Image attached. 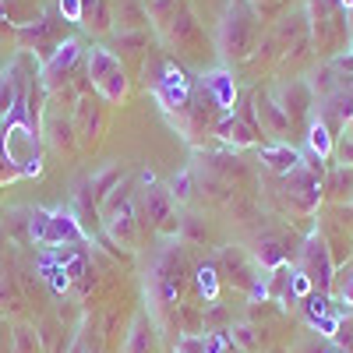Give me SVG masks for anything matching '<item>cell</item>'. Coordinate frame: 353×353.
Instances as JSON below:
<instances>
[{
  "label": "cell",
  "mask_w": 353,
  "mask_h": 353,
  "mask_svg": "<svg viewBox=\"0 0 353 353\" xmlns=\"http://www.w3.org/2000/svg\"><path fill=\"white\" fill-rule=\"evenodd\" d=\"M307 314H311V321L329 314V297H325V293H311V297H307Z\"/></svg>",
  "instance_id": "26"
},
{
  "label": "cell",
  "mask_w": 353,
  "mask_h": 353,
  "mask_svg": "<svg viewBox=\"0 0 353 353\" xmlns=\"http://www.w3.org/2000/svg\"><path fill=\"white\" fill-rule=\"evenodd\" d=\"M254 106H258V117H265V121L272 124V131H276V134H286V131H290V117L283 113V106H279L272 96H258V99H254Z\"/></svg>",
  "instance_id": "15"
},
{
  "label": "cell",
  "mask_w": 353,
  "mask_h": 353,
  "mask_svg": "<svg viewBox=\"0 0 353 353\" xmlns=\"http://www.w3.org/2000/svg\"><path fill=\"white\" fill-rule=\"evenodd\" d=\"M145 350H149V332H145V318H138L134 321V336L128 343V353H145Z\"/></svg>",
  "instance_id": "25"
},
{
  "label": "cell",
  "mask_w": 353,
  "mask_h": 353,
  "mask_svg": "<svg viewBox=\"0 0 353 353\" xmlns=\"http://www.w3.org/2000/svg\"><path fill=\"white\" fill-rule=\"evenodd\" d=\"M350 53H353V39H350Z\"/></svg>",
  "instance_id": "33"
},
{
  "label": "cell",
  "mask_w": 353,
  "mask_h": 353,
  "mask_svg": "<svg viewBox=\"0 0 353 353\" xmlns=\"http://www.w3.org/2000/svg\"><path fill=\"white\" fill-rule=\"evenodd\" d=\"M286 191H290V198L301 205V209H314L318 205V194H321V181H318V173H311V170H293L290 176H286Z\"/></svg>",
  "instance_id": "9"
},
{
  "label": "cell",
  "mask_w": 353,
  "mask_h": 353,
  "mask_svg": "<svg viewBox=\"0 0 353 353\" xmlns=\"http://www.w3.org/2000/svg\"><path fill=\"white\" fill-rule=\"evenodd\" d=\"M106 230L117 244L131 248L134 241V209H131V198H128V188H117V194L110 198L106 205Z\"/></svg>",
  "instance_id": "5"
},
{
  "label": "cell",
  "mask_w": 353,
  "mask_h": 353,
  "mask_svg": "<svg viewBox=\"0 0 353 353\" xmlns=\"http://www.w3.org/2000/svg\"><path fill=\"white\" fill-rule=\"evenodd\" d=\"M166 191H170V198H173V201H188V198H191V173H188V170H181V173H176L173 181H170V188H166Z\"/></svg>",
  "instance_id": "20"
},
{
  "label": "cell",
  "mask_w": 353,
  "mask_h": 353,
  "mask_svg": "<svg viewBox=\"0 0 353 353\" xmlns=\"http://www.w3.org/2000/svg\"><path fill=\"white\" fill-rule=\"evenodd\" d=\"M329 353H350V350H343V346H336V350H329Z\"/></svg>",
  "instance_id": "31"
},
{
  "label": "cell",
  "mask_w": 353,
  "mask_h": 353,
  "mask_svg": "<svg viewBox=\"0 0 353 353\" xmlns=\"http://www.w3.org/2000/svg\"><path fill=\"white\" fill-rule=\"evenodd\" d=\"M173 353H209V350H205V336H191V332H184L181 339H176Z\"/></svg>",
  "instance_id": "22"
},
{
  "label": "cell",
  "mask_w": 353,
  "mask_h": 353,
  "mask_svg": "<svg viewBox=\"0 0 353 353\" xmlns=\"http://www.w3.org/2000/svg\"><path fill=\"white\" fill-rule=\"evenodd\" d=\"M57 261L64 265L68 279H81V276H85V269H88V258H85L81 251H61V254H57Z\"/></svg>",
  "instance_id": "17"
},
{
  "label": "cell",
  "mask_w": 353,
  "mask_h": 353,
  "mask_svg": "<svg viewBox=\"0 0 353 353\" xmlns=\"http://www.w3.org/2000/svg\"><path fill=\"white\" fill-rule=\"evenodd\" d=\"M78 53H81V46H78L74 39L61 43V46H57V53H53L50 61H46L43 74H46V78H57V74H61V71H68V68H71V64L78 61Z\"/></svg>",
  "instance_id": "14"
},
{
  "label": "cell",
  "mask_w": 353,
  "mask_h": 353,
  "mask_svg": "<svg viewBox=\"0 0 353 353\" xmlns=\"http://www.w3.org/2000/svg\"><path fill=\"white\" fill-rule=\"evenodd\" d=\"M152 96H156V103L163 110H181L191 99V81H188V74L181 68L166 61L163 71H159V78L152 81Z\"/></svg>",
  "instance_id": "4"
},
{
  "label": "cell",
  "mask_w": 353,
  "mask_h": 353,
  "mask_svg": "<svg viewBox=\"0 0 353 353\" xmlns=\"http://www.w3.org/2000/svg\"><path fill=\"white\" fill-rule=\"evenodd\" d=\"M261 163L269 166L272 173L290 176L293 170H301V166H304V152H301V149H293V145H286V141L261 145Z\"/></svg>",
  "instance_id": "10"
},
{
  "label": "cell",
  "mask_w": 353,
  "mask_h": 353,
  "mask_svg": "<svg viewBox=\"0 0 353 353\" xmlns=\"http://www.w3.org/2000/svg\"><path fill=\"white\" fill-rule=\"evenodd\" d=\"M198 290H201V297L209 301V304L219 297V279H216L212 265H201V269H198Z\"/></svg>",
  "instance_id": "18"
},
{
  "label": "cell",
  "mask_w": 353,
  "mask_h": 353,
  "mask_svg": "<svg viewBox=\"0 0 353 353\" xmlns=\"http://www.w3.org/2000/svg\"><path fill=\"white\" fill-rule=\"evenodd\" d=\"M88 78H92V85L110 103L124 99V92H128L124 68H121V61H117L106 46H92V50H88Z\"/></svg>",
  "instance_id": "2"
},
{
  "label": "cell",
  "mask_w": 353,
  "mask_h": 353,
  "mask_svg": "<svg viewBox=\"0 0 353 353\" xmlns=\"http://www.w3.org/2000/svg\"><path fill=\"white\" fill-rule=\"evenodd\" d=\"M85 241V230L78 223L74 212L68 209H50V230H46V248L57 251V248H68V244H78Z\"/></svg>",
  "instance_id": "7"
},
{
  "label": "cell",
  "mask_w": 353,
  "mask_h": 353,
  "mask_svg": "<svg viewBox=\"0 0 353 353\" xmlns=\"http://www.w3.org/2000/svg\"><path fill=\"white\" fill-rule=\"evenodd\" d=\"M230 343H241L244 350H254L258 346V336H254L251 325H237V329H233V336H230Z\"/></svg>",
  "instance_id": "27"
},
{
  "label": "cell",
  "mask_w": 353,
  "mask_h": 353,
  "mask_svg": "<svg viewBox=\"0 0 353 353\" xmlns=\"http://www.w3.org/2000/svg\"><path fill=\"white\" fill-rule=\"evenodd\" d=\"M332 145H336V138H332L329 124L321 121V117L307 124V152H311L314 159H329V156H332Z\"/></svg>",
  "instance_id": "13"
},
{
  "label": "cell",
  "mask_w": 353,
  "mask_h": 353,
  "mask_svg": "<svg viewBox=\"0 0 353 353\" xmlns=\"http://www.w3.org/2000/svg\"><path fill=\"white\" fill-rule=\"evenodd\" d=\"M332 99L339 103V106H336V113L343 117V121H353V96H343V92H336Z\"/></svg>",
  "instance_id": "29"
},
{
  "label": "cell",
  "mask_w": 353,
  "mask_h": 353,
  "mask_svg": "<svg viewBox=\"0 0 353 353\" xmlns=\"http://www.w3.org/2000/svg\"><path fill=\"white\" fill-rule=\"evenodd\" d=\"M201 88L209 92V99L223 110V113H237V85H233V74L216 68L201 78Z\"/></svg>",
  "instance_id": "8"
},
{
  "label": "cell",
  "mask_w": 353,
  "mask_h": 353,
  "mask_svg": "<svg viewBox=\"0 0 353 353\" xmlns=\"http://www.w3.org/2000/svg\"><path fill=\"white\" fill-rule=\"evenodd\" d=\"M0 21H4V8H0Z\"/></svg>",
  "instance_id": "32"
},
{
  "label": "cell",
  "mask_w": 353,
  "mask_h": 353,
  "mask_svg": "<svg viewBox=\"0 0 353 353\" xmlns=\"http://www.w3.org/2000/svg\"><path fill=\"white\" fill-rule=\"evenodd\" d=\"M339 321H343L339 314H325V318H314L311 325H314L321 336H325V339H336V336H339Z\"/></svg>",
  "instance_id": "24"
},
{
  "label": "cell",
  "mask_w": 353,
  "mask_h": 353,
  "mask_svg": "<svg viewBox=\"0 0 353 353\" xmlns=\"http://www.w3.org/2000/svg\"><path fill=\"white\" fill-rule=\"evenodd\" d=\"M46 230H50V209H36L32 219H28V237L46 248Z\"/></svg>",
  "instance_id": "19"
},
{
  "label": "cell",
  "mask_w": 353,
  "mask_h": 353,
  "mask_svg": "<svg viewBox=\"0 0 353 353\" xmlns=\"http://www.w3.org/2000/svg\"><path fill=\"white\" fill-rule=\"evenodd\" d=\"M290 293H293V297H311V293H314V283L301 272V269H290Z\"/></svg>",
  "instance_id": "21"
},
{
  "label": "cell",
  "mask_w": 353,
  "mask_h": 353,
  "mask_svg": "<svg viewBox=\"0 0 353 353\" xmlns=\"http://www.w3.org/2000/svg\"><path fill=\"white\" fill-rule=\"evenodd\" d=\"M297 269H301V272L314 283V290H321V293L332 286V279H336V261H332V254H329V248H325V237H321L318 230L304 241Z\"/></svg>",
  "instance_id": "3"
},
{
  "label": "cell",
  "mask_w": 353,
  "mask_h": 353,
  "mask_svg": "<svg viewBox=\"0 0 353 353\" xmlns=\"http://www.w3.org/2000/svg\"><path fill=\"white\" fill-rule=\"evenodd\" d=\"M332 152L339 156V163H343L346 170H353V138H350V134H339V138H336Z\"/></svg>",
  "instance_id": "23"
},
{
  "label": "cell",
  "mask_w": 353,
  "mask_h": 353,
  "mask_svg": "<svg viewBox=\"0 0 353 353\" xmlns=\"http://www.w3.org/2000/svg\"><path fill=\"white\" fill-rule=\"evenodd\" d=\"M339 301H343L346 307H353V272L346 276V283H343V290H339Z\"/></svg>",
  "instance_id": "30"
},
{
  "label": "cell",
  "mask_w": 353,
  "mask_h": 353,
  "mask_svg": "<svg viewBox=\"0 0 353 353\" xmlns=\"http://www.w3.org/2000/svg\"><path fill=\"white\" fill-rule=\"evenodd\" d=\"M145 212H149V223L159 226V230H170V219H173V198L166 188H149L145 191Z\"/></svg>",
  "instance_id": "12"
},
{
  "label": "cell",
  "mask_w": 353,
  "mask_h": 353,
  "mask_svg": "<svg viewBox=\"0 0 353 353\" xmlns=\"http://www.w3.org/2000/svg\"><path fill=\"white\" fill-rule=\"evenodd\" d=\"M216 134H219L226 145H233V149H244V145H254L258 128L244 124L237 113H223V117H219V124H216Z\"/></svg>",
  "instance_id": "11"
},
{
  "label": "cell",
  "mask_w": 353,
  "mask_h": 353,
  "mask_svg": "<svg viewBox=\"0 0 353 353\" xmlns=\"http://www.w3.org/2000/svg\"><path fill=\"white\" fill-rule=\"evenodd\" d=\"M219 46L223 53H237L244 57L248 46H251V21H248V11L244 8H226V18L219 25Z\"/></svg>",
  "instance_id": "6"
},
{
  "label": "cell",
  "mask_w": 353,
  "mask_h": 353,
  "mask_svg": "<svg viewBox=\"0 0 353 353\" xmlns=\"http://www.w3.org/2000/svg\"><path fill=\"white\" fill-rule=\"evenodd\" d=\"M258 261L265 265V269H272V272L286 265V254H283V248H279L276 237H265V241L258 244Z\"/></svg>",
  "instance_id": "16"
},
{
  "label": "cell",
  "mask_w": 353,
  "mask_h": 353,
  "mask_svg": "<svg viewBox=\"0 0 353 353\" xmlns=\"http://www.w3.org/2000/svg\"><path fill=\"white\" fill-rule=\"evenodd\" d=\"M61 14H64V21H81V0H61Z\"/></svg>",
  "instance_id": "28"
},
{
  "label": "cell",
  "mask_w": 353,
  "mask_h": 353,
  "mask_svg": "<svg viewBox=\"0 0 353 353\" xmlns=\"http://www.w3.org/2000/svg\"><path fill=\"white\" fill-rule=\"evenodd\" d=\"M0 138H4V159L11 166H18L25 176H36L43 170V163H39V141H36L32 128H28V121H14L11 128L0 131Z\"/></svg>",
  "instance_id": "1"
}]
</instances>
